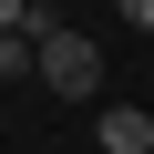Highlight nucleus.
<instances>
[{"label": "nucleus", "mask_w": 154, "mask_h": 154, "mask_svg": "<svg viewBox=\"0 0 154 154\" xmlns=\"http://www.w3.org/2000/svg\"><path fill=\"white\" fill-rule=\"evenodd\" d=\"M31 51H41V82H51L62 103H93V93H103V51L72 31V21H62V31H41Z\"/></svg>", "instance_id": "nucleus-1"}, {"label": "nucleus", "mask_w": 154, "mask_h": 154, "mask_svg": "<svg viewBox=\"0 0 154 154\" xmlns=\"http://www.w3.org/2000/svg\"><path fill=\"white\" fill-rule=\"evenodd\" d=\"M103 154H154V113H134V103H103Z\"/></svg>", "instance_id": "nucleus-2"}, {"label": "nucleus", "mask_w": 154, "mask_h": 154, "mask_svg": "<svg viewBox=\"0 0 154 154\" xmlns=\"http://www.w3.org/2000/svg\"><path fill=\"white\" fill-rule=\"evenodd\" d=\"M0 82H41V51L11 31V41H0Z\"/></svg>", "instance_id": "nucleus-3"}, {"label": "nucleus", "mask_w": 154, "mask_h": 154, "mask_svg": "<svg viewBox=\"0 0 154 154\" xmlns=\"http://www.w3.org/2000/svg\"><path fill=\"white\" fill-rule=\"evenodd\" d=\"M21 11H31V0H0V41H11V31H21Z\"/></svg>", "instance_id": "nucleus-4"}, {"label": "nucleus", "mask_w": 154, "mask_h": 154, "mask_svg": "<svg viewBox=\"0 0 154 154\" xmlns=\"http://www.w3.org/2000/svg\"><path fill=\"white\" fill-rule=\"evenodd\" d=\"M123 21H134V31H154V0H123Z\"/></svg>", "instance_id": "nucleus-5"}]
</instances>
